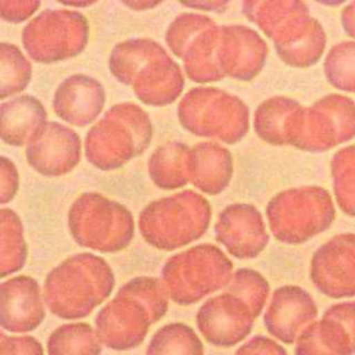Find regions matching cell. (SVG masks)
Segmentation results:
<instances>
[{
	"label": "cell",
	"mask_w": 355,
	"mask_h": 355,
	"mask_svg": "<svg viewBox=\"0 0 355 355\" xmlns=\"http://www.w3.org/2000/svg\"><path fill=\"white\" fill-rule=\"evenodd\" d=\"M216 240L236 258L258 257L269 241L261 212L251 204H232L218 216Z\"/></svg>",
	"instance_id": "obj_16"
},
{
	"label": "cell",
	"mask_w": 355,
	"mask_h": 355,
	"mask_svg": "<svg viewBox=\"0 0 355 355\" xmlns=\"http://www.w3.org/2000/svg\"><path fill=\"white\" fill-rule=\"evenodd\" d=\"M61 4H65V6H73V7H85V6H90L93 4L94 1H86V3H69V1H60Z\"/></svg>",
	"instance_id": "obj_38"
},
{
	"label": "cell",
	"mask_w": 355,
	"mask_h": 355,
	"mask_svg": "<svg viewBox=\"0 0 355 355\" xmlns=\"http://www.w3.org/2000/svg\"><path fill=\"white\" fill-rule=\"evenodd\" d=\"M233 175L230 153L216 143H201L190 148L189 178L197 189L218 194L226 189Z\"/></svg>",
	"instance_id": "obj_21"
},
{
	"label": "cell",
	"mask_w": 355,
	"mask_h": 355,
	"mask_svg": "<svg viewBox=\"0 0 355 355\" xmlns=\"http://www.w3.org/2000/svg\"><path fill=\"white\" fill-rule=\"evenodd\" d=\"M295 355H355V301L331 305L320 320L304 329Z\"/></svg>",
	"instance_id": "obj_13"
},
{
	"label": "cell",
	"mask_w": 355,
	"mask_h": 355,
	"mask_svg": "<svg viewBox=\"0 0 355 355\" xmlns=\"http://www.w3.org/2000/svg\"><path fill=\"white\" fill-rule=\"evenodd\" d=\"M110 71L148 105L173 103L183 90L179 65L165 49L151 39H130L118 43L110 55Z\"/></svg>",
	"instance_id": "obj_3"
},
{
	"label": "cell",
	"mask_w": 355,
	"mask_h": 355,
	"mask_svg": "<svg viewBox=\"0 0 355 355\" xmlns=\"http://www.w3.org/2000/svg\"><path fill=\"white\" fill-rule=\"evenodd\" d=\"M331 172L340 208L355 216V146L345 147L334 154Z\"/></svg>",
	"instance_id": "obj_29"
},
{
	"label": "cell",
	"mask_w": 355,
	"mask_h": 355,
	"mask_svg": "<svg viewBox=\"0 0 355 355\" xmlns=\"http://www.w3.org/2000/svg\"><path fill=\"white\" fill-rule=\"evenodd\" d=\"M18 172L12 161L7 157H1V171H0V202L6 204L14 198L18 191Z\"/></svg>",
	"instance_id": "obj_33"
},
{
	"label": "cell",
	"mask_w": 355,
	"mask_h": 355,
	"mask_svg": "<svg viewBox=\"0 0 355 355\" xmlns=\"http://www.w3.org/2000/svg\"><path fill=\"white\" fill-rule=\"evenodd\" d=\"M268 54L263 39L243 25L220 26L218 58L222 76L251 80L262 69Z\"/></svg>",
	"instance_id": "obj_19"
},
{
	"label": "cell",
	"mask_w": 355,
	"mask_h": 355,
	"mask_svg": "<svg viewBox=\"0 0 355 355\" xmlns=\"http://www.w3.org/2000/svg\"><path fill=\"white\" fill-rule=\"evenodd\" d=\"M190 148L184 143L172 141L158 147L150 157L148 172L151 180L161 189H179L190 182Z\"/></svg>",
	"instance_id": "obj_23"
},
{
	"label": "cell",
	"mask_w": 355,
	"mask_h": 355,
	"mask_svg": "<svg viewBox=\"0 0 355 355\" xmlns=\"http://www.w3.org/2000/svg\"><path fill=\"white\" fill-rule=\"evenodd\" d=\"M115 277L108 262L82 252L64 259L49 272L43 300L53 315L75 320L89 316L112 293Z\"/></svg>",
	"instance_id": "obj_2"
},
{
	"label": "cell",
	"mask_w": 355,
	"mask_h": 355,
	"mask_svg": "<svg viewBox=\"0 0 355 355\" xmlns=\"http://www.w3.org/2000/svg\"><path fill=\"white\" fill-rule=\"evenodd\" d=\"M327 80L347 92H355V43H340L334 46L324 62Z\"/></svg>",
	"instance_id": "obj_30"
},
{
	"label": "cell",
	"mask_w": 355,
	"mask_h": 355,
	"mask_svg": "<svg viewBox=\"0 0 355 355\" xmlns=\"http://www.w3.org/2000/svg\"><path fill=\"white\" fill-rule=\"evenodd\" d=\"M343 11V25L348 35L355 37V3L347 6Z\"/></svg>",
	"instance_id": "obj_35"
},
{
	"label": "cell",
	"mask_w": 355,
	"mask_h": 355,
	"mask_svg": "<svg viewBox=\"0 0 355 355\" xmlns=\"http://www.w3.org/2000/svg\"><path fill=\"white\" fill-rule=\"evenodd\" d=\"M161 273L169 298L179 305H190L227 287L233 263L219 247L204 243L171 257Z\"/></svg>",
	"instance_id": "obj_7"
},
{
	"label": "cell",
	"mask_w": 355,
	"mask_h": 355,
	"mask_svg": "<svg viewBox=\"0 0 355 355\" xmlns=\"http://www.w3.org/2000/svg\"><path fill=\"white\" fill-rule=\"evenodd\" d=\"M298 107L297 101L287 97H273L263 101L254 118L258 136L275 146L287 144L290 125Z\"/></svg>",
	"instance_id": "obj_24"
},
{
	"label": "cell",
	"mask_w": 355,
	"mask_h": 355,
	"mask_svg": "<svg viewBox=\"0 0 355 355\" xmlns=\"http://www.w3.org/2000/svg\"><path fill=\"white\" fill-rule=\"evenodd\" d=\"M104 103L103 85L92 76L76 73L61 82L54 93L53 107L65 122L86 126L98 116Z\"/></svg>",
	"instance_id": "obj_20"
},
{
	"label": "cell",
	"mask_w": 355,
	"mask_h": 355,
	"mask_svg": "<svg viewBox=\"0 0 355 355\" xmlns=\"http://www.w3.org/2000/svg\"><path fill=\"white\" fill-rule=\"evenodd\" d=\"M148 115L133 103L110 108L86 135V158L98 169H116L139 157L151 141Z\"/></svg>",
	"instance_id": "obj_5"
},
{
	"label": "cell",
	"mask_w": 355,
	"mask_h": 355,
	"mask_svg": "<svg viewBox=\"0 0 355 355\" xmlns=\"http://www.w3.org/2000/svg\"><path fill=\"white\" fill-rule=\"evenodd\" d=\"M243 12L275 42L287 64L306 68L320 58L324 33L302 3H243Z\"/></svg>",
	"instance_id": "obj_4"
},
{
	"label": "cell",
	"mask_w": 355,
	"mask_h": 355,
	"mask_svg": "<svg viewBox=\"0 0 355 355\" xmlns=\"http://www.w3.org/2000/svg\"><path fill=\"white\" fill-rule=\"evenodd\" d=\"M46 318L39 283L31 276H15L0 284V324L10 333H29Z\"/></svg>",
	"instance_id": "obj_18"
},
{
	"label": "cell",
	"mask_w": 355,
	"mask_h": 355,
	"mask_svg": "<svg viewBox=\"0 0 355 355\" xmlns=\"http://www.w3.org/2000/svg\"><path fill=\"white\" fill-rule=\"evenodd\" d=\"M1 115V140L10 146L28 144L36 130L46 123V110L33 96H19L3 101Z\"/></svg>",
	"instance_id": "obj_22"
},
{
	"label": "cell",
	"mask_w": 355,
	"mask_h": 355,
	"mask_svg": "<svg viewBox=\"0 0 355 355\" xmlns=\"http://www.w3.org/2000/svg\"><path fill=\"white\" fill-rule=\"evenodd\" d=\"M146 355H204V344L193 327L173 322L153 334Z\"/></svg>",
	"instance_id": "obj_26"
},
{
	"label": "cell",
	"mask_w": 355,
	"mask_h": 355,
	"mask_svg": "<svg viewBox=\"0 0 355 355\" xmlns=\"http://www.w3.org/2000/svg\"><path fill=\"white\" fill-rule=\"evenodd\" d=\"M266 215L279 241L301 244L331 225L334 207L323 187H295L276 194L268 204Z\"/></svg>",
	"instance_id": "obj_10"
},
{
	"label": "cell",
	"mask_w": 355,
	"mask_h": 355,
	"mask_svg": "<svg viewBox=\"0 0 355 355\" xmlns=\"http://www.w3.org/2000/svg\"><path fill=\"white\" fill-rule=\"evenodd\" d=\"M311 280L330 298L355 295V234H340L319 247L311 259Z\"/></svg>",
	"instance_id": "obj_14"
},
{
	"label": "cell",
	"mask_w": 355,
	"mask_h": 355,
	"mask_svg": "<svg viewBox=\"0 0 355 355\" xmlns=\"http://www.w3.org/2000/svg\"><path fill=\"white\" fill-rule=\"evenodd\" d=\"M262 309L247 297L226 288L207 300L196 315L201 336L215 347L229 348L241 343L252 330L254 320Z\"/></svg>",
	"instance_id": "obj_12"
},
{
	"label": "cell",
	"mask_w": 355,
	"mask_h": 355,
	"mask_svg": "<svg viewBox=\"0 0 355 355\" xmlns=\"http://www.w3.org/2000/svg\"><path fill=\"white\" fill-rule=\"evenodd\" d=\"M168 298L162 280L151 276L129 280L96 316L94 326L101 344L115 351L139 347L150 326L166 313Z\"/></svg>",
	"instance_id": "obj_1"
},
{
	"label": "cell",
	"mask_w": 355,
	"mask_h": 355,
	"mask_svg": "<svg viewBox=\"0 0 355 355\" xmlns=\"http://www.w3.org/2000/svg\"><path fill=\"white\" fill-rule=\"evenodd\" d=\"M47 355H100L101 341L86 322H72L57 327L47 338Z\"/></svg>",
	"instance_id": "obj_25"
},
{
	"label": "cell",
	"mask_w": 355,
	"mask_h": 355,
	"mask_svg": "<svg viewBox=\"0 0 355 355\" xmlns=\"http://www.w3.org/2000/svg\"><path fill=\"white\" fill-rule=\"evenodd\" d=\"M28 257L24 229L19 216L12 211L1 209V245L0 269L1 277H7L24 268Z\"/></svg>",
	"instance_id": "obj_27"
},
{
	"label": "cell",
	"mask_w": 355,
	"mask_h": 355,
	"mask_svg": "<svg viewBox=\"0 0 355 355\" xmlns=\"http://www.w3.org/2000/svg\"><path fill=\"white\" fill-rule=\"evenodd\" d=\"M180 123L197 136L233 144L248 132V107L234 94L218 87H194L179 104Z\"/></svg>",
	"instance_id": "obj_9"
},
{
	"label": "cell",
	"mask_w": 355,
	"mask_h": 355,
	"mask_svg": "<svg viewBox=\"0 0 355 355\" xmlns=\"http://www.w3.org/2000/svg\"><path fill=\"white\" fill-rule=\"evenodd\" d=\"M234 355H287V351L282 344L266 336H254Z\"/></svg>",
	"instance_id": "obj_32"
},
{
	"label": "cell",
	"mask_w": 355,
	"mask_h": 355,
	"mask_svg": "<svg viewBox=\"0 0 355 355\" xmlns=\"http://www.w3.org/2000/svg\"><path fill=\"white\" fill-rule=\"evenodd\" d=\"M129 209L98 193H85L71 205L68 226L73 240L100 252H116L133 239L135 223Z\"/></svg>",
	"instance_id": "obj_8"
},
{
	"label": "cell",
	"mask_w": 355,
	"mask_h": 355,
	"mask_svg": "<svg viewBox=\"0 0 355 355\" xmlns=\"http://www.w3.org/2000/svg\"><path fill=\"white\" fill-rule=\"evenodd\" d=\"M0 71H1V100L7 96L24 90L32 75V68L26 57L15 44L1 43L0 44Z\"/></svg>",
	"instance_id": "obj_28"
},
{
	"label": "cell",
	"mask_w": 355,
	"mask_h": 355,
	"mask_svg": "<svg viewBox=\"0 0 355 355\" xmlns=\"http://www.w3.org/2000/svg\"><path fill=\"white\" fill-rule=\"evenodd\" d=\"M125 4L126 6H129L130 8H135V10H146V8H150V7H154V6H157V4H159V3H128V1H125Z\"/></svg>",
	"instance_id": "obj_37"
},
{
	"label": "cell",
	"mask_w": 355,
	"mask_h": 355,
	"mask_svg": "<svg viewBox=\"0 0 355 355\" xmlns=\"http://www.w3.org/2000/svg\"><path fill=\"white\" fill-rule=\"evenodd\" d=\"M26 159L44 176L68 173L80 159V139L62 123L46 122L28 141Z\"/></svg>",
	"instance_id": "obj_15"
},
{
	"label": "cell",
	"mask_w": 355,
	"mask_h": 355,
	"mask_svg": "<svg viewBox=\"0 0 355 355\" xmlns=\"http://www.w3.org/2000/svg\"><path fill=\"white\" fill-rule=\"evenodd\" d=\"M227 3H183V6L189 8H196V10H215L218 11L219 8H223Z\"/></svg>",
	"instance_id": "obj_36"
},
{
	"label": "cell",
	"mask_w": 355,
	"mask_h": 355,
	"mask_svg": "<svg viewBox=\"0 0 355 355\" xmlns=\"http://www.w3.org/2000/svg\"><path fill=\"white\" fill-rule=\"evenodd\" d=\"M40 7L39 1H0L1 18L18 24L31 17Z\"/></svg>",
	"instance_id": "obj_34"
},
{
	"label": "cell",
	"mask_w": 355,
	"mask_h": 355,
	"mask_svg": "<svg viewBox=\"0 0 355 355\" xmlns=\"http://www.w3.org/2000/svg\"><path fill=\"white\" fill-rule=\"evenodd\" d=\"M0 355H44L43 345L33 336L0 334Z\"/></svg>",
	"instance_id": "obj_31"
},
{
	"label": "cell",
	"mask_w": 355,
	"mask_h": 355,
	"mask_svg": "<svg viewBox=\"0 0 355 355\" xmlns=\"http://www.w3.org/2000/svg\"><path fill=\"white\" fill-rule=\"evenodd\" d=\"M89 24L85 15L71 10H46L22 32L28 54L37 62H54L78 55L86 47Z\"/></svg>",
	"instance_id": "obj_11"
},
{
	"label": "cell",
	"mask_w": 355,
	"mask_h": 355,
	"mask_svg": "<svg viewBox=\"0 0 355 355\" xmlns=\"http://www.w3.org/2000/svg\"><path fill=\"white\" fill-rule=\"evenodd\" d=\"M211 214L207 198L183 190L150 202L140 212L139 229L150 245L172 251L200 239L209 226Z\"/></svg>",
	"instance_id": "obj_6"
},
{
	"label": "cell",
	"mask_w": 355,
	"mask_h": 355,
	"mask_svg": "<svg viewBox=\"0 0 355 355\" xmlns=\"http://www.w3.org/2000/svg\"><path fill=\"white\" fill-rule=\"evenodd\" d=\"M316 316L318 305L308 291L298 286H282L272 294L263 324L283 344H294Z\"/></svg>",
	"instance_id": "obj_17"
}]
</instances>
